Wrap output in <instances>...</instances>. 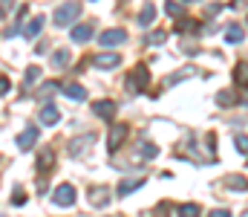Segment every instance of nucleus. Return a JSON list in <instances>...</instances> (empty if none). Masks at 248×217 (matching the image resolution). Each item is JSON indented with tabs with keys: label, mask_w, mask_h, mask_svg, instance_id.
Instances as JSON below:
<instances>
[{
	"label": "nucleus",
	"mask_w": 248,
	"mask_h": 217,
	"mask_svg": "<svg viewBox=\"0 0 248 217\" xmlns=\"http://www.w3.org/2000/svg\"><path fill=\"white\" fill-rule=\"evenodd\" d=\"M78 15H81V3L66 0V3H61V6L55 9V26H69Z\"/></svg>",
	"instance_id": "1"
},
{
	"label": "nucleus",
	"mask_w": 248,
	"mask_h": 217,
	"mask_svg": "<svg viewBox=\"0 0 248 217\" xmlns=\"http://www.w3.org/2000/svg\"><path fill=\"white\" fill-rule=\"evenodd\" d=\"M147 81H150V72H147L144 64H139V67H133V72L127 75V90L130 93H141L147 87Z\"/></svg>",
	"instance_id": "2"
},
{
	"label": "nucleus",
	"mask_w": 248,
	"mask_h": 217,
	"mask_svg": "<svg viewBox=\"0 0 248 217\" xmlns=\"http://www.w3.org/2000/svg\"><path fill=\"white\" fill-rule=\"evenodd\" d=\"M52 203H55V206H61V209H66V206H72V203H75V188H72L69 183H63V185H58V188L52 191Z\"/></svg>",
	"instance_id": "3"
},
{
	"label": "nucleus",
	"mask_w": 248,
	"mask_h": 217,
	"mask_svg": "<svg viewBox=\"0 0 248 217\" xmlns=\"http://www.w3.org/2000/svg\"><path fill=\"white\" fill-rule=\"evenodd\" d=\"M124 41H127V32H124V29H104V32H101V38H98V44H101V47H107V50L119 47V44H124Z\"/></svg>",
	"instance_id": "4"
},
{
	"label": "nucleus",
	"mask_w": 248,
	"mask_h": 217,
	"mask_svg": "<svg viewBox=\"0 0 248 217\" xmlns=\"http://www.w3.org/2000/svg\"><path fill=\"white\" fill-rule=\"evenodd\" d=\"M38 136H41V131H38L35 125H26V128H23V134H17V148H20V150H29V148H35Z\"/></svg>",
	"instance_id": "5"
},
{
	"label": "nucleus",
	"mask_w": 248,
	"mask_h": 217,
	"mask_svg": "<svg viewBox=\"0 0 248 217\" xmlns=\"http://www.w3.org/2000/svg\"><path fill=\"white\" fill-rule=\"evenodd\" d=\"M90 145H95V134H84V136L72 139V142H69V156H84Z\"/></svg>",
	"instance_id": "6"
},
{
	"label": "nucleus",
	"mask_w": 248,
	"mask_h": 217,
	"mask_svg": "<svg viewBox=\"0 0 248 217\" xmlns=\"http://www.w3.org/2000/svg\"><path fill=\"white\" fill-rule=\"evenodd\" d=\"M98 70H113V67H119L122 64V58L116 55V52H101V55H95V58H90Z\"/></svg>",
	"instance_id": "7"
},
{
	"label": "nucleus",
	"mask_w": 248,
	"mask_h": 217,
	"mask_svg": "<svg viewBox=\"0 0 248 217\" xmlns=\"http://www.w3.org/2000/svg\"><path fill=\"white\" fill-rule=\"evenodd\" d=\"M93 113H95L98 119H104V122H110V119L116 116V104H113L110 99H101V101H95V104H93Z\"/></svg>",
	"instance_id": "8"
},
{
	"label": "nucleus",
	"mask_w": 248,
	"mask_h": 217,
	"mask_svg": "<svg viewBox=\"0 0 248 217\" xmlns=\"http://www.w3.org/2000/svg\"><path fill=\"white\" fill-rule=\"evenodd\" d=\"M127 139V125H119V128H113L110 131V136H107V150L110 153H116V148Z\"/></svg>",
	"instance_id": "9"
},
{
	"label": "nucleus",
	"mask_w": 248,
	"mask_h": 217,
	"mask_svg": "<svg viewBox=\"0 0 248 217\" xmlns=\"http://www.w3.org/2000/svg\"><path fill=\"white\" fill-rule=\"evenodd\" d=\"M90 203H93V206H98V209H104V206L110 203V188H107V185L90 188Z\"/></svg>",
	"instance_id": "10"
},
{
	"label": "nucleus",
	"mask_w": 248,
	"mask_h": 217,
	"mask_svg": "<svg viewBox=\"0 0 248 217\" xmlns=\"http://www.w3.org/2000/svg\"><path fill=\"white\" fill-rule=\"evenodd\" d=\"M75 44H87L90 38H93V23H78V26H72V35H69Z\"/></svg>",
	"instance_id": "11"
},
{
	"label": "nucleus",
	"mask_w": 248,
	"mask_h": 217,
	"mask_svg": "<svg viewBox=\"0 0 248 217\" xmlns=\"http://www.w3.org/2000/svg\"><path fill=\"white\" fill-rule=\"evenodd\" d=\"M61 122V113H58V107L49 101V104H44L41 107V125H58Z\"/></svg>",
	"instance_id": "12"
},
{
	"label": "nucleus",
	"mask_w": 248,
	"mask_h": 217,
	"mask_svg": "<svg viewBox=\"0 0 248 217\" xmlns=\"http://www.w3.org/2000/svg\"><path fill=\"white\" fill-rule=\"evenodd\" d=\"M61 93L66 99H72V101H87V90H84L81 84H63Z\"/></svg>",
	"instance_id": "13"
},
{
	"label": "nucleus",
	"mask_w": 248,
	"mask_h": 217,
	"mask_svg": "<svg viewBox=\"0 0 248 217\" xmlns=\"http://www.w3.org/2000/svg\"><path fill=\"white\" fill-rule=\"evenodd\" d=\"M144 185V177H130V180H122L119 183V197H127L130 191H136V188H141Z\"/></svg>",
	"instance_id": "14"
},
{
	"label": "nucleus",
	"mask_w": 248,
	"mask_h": 217,
	"mask_svg": "<svg viewBox=\"0 0 248 217\" xmlns=\"http://www.w3.org/2000/svg\"><path fill=\"white\" fill-rule=\"evenodd\" d=\"M153 20H156V6H153V3H144V9L139 12V26H141V29H147Z\"/></svg>",
	"instance_id": "15"
},
{
	"label": "nucleus",
	"mask_w": 248,
	"mask_h": 217,
	"mask_svg": "<svg viewBox=\"0 0 248 217\" xmlns=\"http://www.w3.org/2000/svg\"><path fill=\"white\" fill-rule=\"evenodd\" d=\"M44 29V15H35L29 23H26V29H23V38H38V32Z\"/></svg>",
	"instance_id": "16"
},
{
	"label": "nucleus",
	"mask_w": 248,
	"mask_h": 217,
	"mask_svg": "<svg viewBox=\"0 0 248 217\" xmlns=\"http://www.w3.org/2000/svg\"><path fill=\"white\" fill-rule=\"evenodd\" d=\"M243 38H246V32H243V26H240V23L225 26V41H228V44H243Z\"/></svg>",
	"instance_id": "17"
},
{
	"label": "nucleus",
	"mask_w": 248,
	"mask_h": 217,
	"mask_svg": "<svg viewBox=\"0 0 248 217\" xmlns=\"http://www.w3.org/2000/svg\"><path fill=\"white\" fill-rule=\"evenodd\" d=\"M52 162H55V153L46 148V150H41L38 153V174H46V168H52Z\"/></svg>",
	"instance_id": "18"
},
{
	"label": "nucleus",
	"mask_w": 248,
	"mask_h": 217,
	"mask_svg": "<svg viewBox=\"0 0 248 217\" xmlns=\"http://www.w3.org/2000/svg\"><path fill=\"white\" fill-rule=\"evenodd\" d=\"M234 84L237 87H248V61H240L234 67Z\"/></svg>",
	"instance_id": "19"
},
{
	"label": "nucleus",
	"mask_w": 248,
	"mask_h": 217,
	"mask_svg": "<svg viewBox=\"0 0 248 217\" xmlns=\"http://www.w3.org/2000/svg\"><path fill=\"white\" fill-rule=\"evenodd\" d=\"M193 72H196L193 67H182L179 72H173V75H168V78H165V87H173V84H179L182 78H190Z\"/></svg>",
	"instance_id": "20"
},
{
	"label": "nucleus",
	"mask_w": 248,
	"mask_h": 217,
	"mask_svg": "<svg viewBox=\"0 0 248 217\" xmlns=\"http://www.w3.org/2000/svg\"><path fill=\"white\" fill-rule=\"evenodd\" d=\"M38 78H41V67H29V70L23 72V93H26V90H32Z\"/></svg>",
	"instance_id": "21"
},
{
	"label": "nucleus",
	"mask_w": 248,
	"mask_h": 217,
	"mask_svg": "<svg viewBox=\"0 0 248 217\" xmlns=\"http://www.w3.org/2000/svg\"><path fill=\"white\" fill-rule=\"evenodd\" d=\"M52 64H55L58 70H63V67L69 64V50H55V55H52Z\"/></svg>",
	"instance_id": "22"
},
{
	"label": "nucleus",
	"mask_w": 248,
	"mask_h": 217,
	"mask_svg": "<svg viewBox=\"0 0 248 217\" xmlns=\"http://www.w3.org/2000/svg\"><path fill=\"white\" fill-rule=\"evenodd\" d=\"M225 185H228V188H234V191H246L248 180H246V177H228V180H225Z\"/></svg>",
	"instance_id": "23"
},
{
	"label": "nucleus",
	"mask_w": 248,
	"mask_h": 217,
	"mask_svg": "<svg viewBox=\"0 0 248 217\" xmlns=\"http://www.w3.org/2000/svg\"><path fill=\"white\" fill-rule=\"evenodd\" d=\"M176 215L179 217H199V206L196 203H185V206L176 209Z\"/></svg>",
	"instance_id": "24"
},
{
	"label": "nucleus",
	"mask_w": 248,
	"mask_h": 217,
	"mask_svg": "<svg viewBox=\"0 0 248 217\" xmlns=\"http://www.w3.org/2000/svg\"><path fill=\"white\" fill-rule=\"evenodd\" d=\"M139 153H141L144 159H156V156H159V148H156L153 142H144L141 148H139Z\"/></svg>",
	"instance_id": "25"
},
{
	"label": "nucleus",
	"mask_w": 248,
	"mask_h": 217,
	"mask_svg": "<svg viewBox=\"0 0 248 217\" xmlns=\"http://www.w3.org/2000/svg\"><path fill=\"white\" fill-rule=\"evenodd\" d=\"M165 9H168V15H170V17H176V20L182 17V6H179V3H173V0H168V3H165Z\"/></svg>",
	"instance_id": "26"
},
{
	"label": "nucleus",
	"mask_w": 248,
	"mask_h": 217,
	"mask_svg": "<svg viewBox=\"0 0 248 217\" xmlns=\"http://www.w3.org/2000/svg\"><path fill=\"white\" fill-rule=\"evenodd\" d=\"M165 41H168V32H153V35L147 38V44H150V47H162Z\"/></svg>",
	"instance_id": "27"
},
{
	"label": "nucleus",
	"mask_w": 248,
	"mask_h": 217,
	"mask_svg": "<svg viewBox=\"0 0 248 217\" xmlns=\"http://www.w3.org/2000/svg\"><path fill=\"white\" fill-rule=\"evenodd\" d=\"M234 145H237L240 153H248V136L246 134H237V136H234Z\"/></svg>",
	"instance_id": "28"
},
{
	"label": "nucleus",
	"mask_w": 248,
	"mask_h": 217,
	"mask_svg": "<svg viewBox=\"0 0 248 217\" xmlns=\"http://www.w3.org/2000/svg\"><path fill=\"white\" fill-rule=\"evenodd\" d=\"M12 203H15V206H23V203H26V197H23V185H15V191H12Z\"/></svg>",
	"instance_id": "29"
},
{
	"label": "nucleus",
	"mask_w": 248,
	"mask_h": 217,
	"mask_svg": "<svg viewBox=\"0 0 248 217\" xmlns=\"http://www.w3.org/2000/svg\"><path fill=\"white\" fill-rule=\"evenodd\" d=\"M217 104H219V107H228V104H231V93H219V96H217Z\"/></svg>",
	"instance_id": "30"
},
{
	"label": "nucleus",
	"mask_w": 248,
	"mask_h": 217,
	"mask_svg": "<svg viewBox=\"0 0 248 217\" xmlns=\"http://www.w3.org/2000/svg\"><path fill=\"white\" fill-rule=\"evenodd\" d=\"M9 90H12V81H9L6 75H0V96H6Z\"/></svg>",
	"instance_id": "31"
},
{
	"label": "nucleus",
	"mask_w": 248,
	"mask_h": 217,
	"mask_svg": "<svg viewBox=\"0 0 248 217\" xmlns=\"http://www.w3.org/2000/svg\"><path fill=\"white\" fill-rule=\"evenodd\" d=\"M12 3H15V0H0V17H3V15L12 9Z\"/></svg>",
	"instance_id": "32"
},
{
	"label": "nucleus",
	"mask_w": 248,
	"mask_h": 217,
	"mask_svg": "<svg viewBox=\"0 0 248 217\" xmlns=\"http://www.w3.org/2000/svg\"><path fill=\"white\" fill-rule=\"evenodd\" d=\"M208 217H231V212L228 209H217V212H211Z\"/></svg>",
	"instance_id": "33"
},
{
	"label": "nucleus",
	"mask_w": 248,
	"mask_h": 217,
	"mask_svg": "<svg viewBox=\"0 0 248 217\" xmlns=\"http://www.w3.org/2000/svg\"><path fill=\"white\" fill-rule=\"evenodd\" d=\"M240 90H243V93H240V101L248 107V90H246V87H240Z\"/></svg>",
	"instance_id": "34"
},
{
	"label": "nucleus",
	"mask_w": 248,
	"mask_h": 217,
	"mask_svg": "<svg viewBox=\"0 0 248 217\" xmlns=\"http://www.w3.org/2000/svg\"><path fill=\"white\" fill-rule=\"evenodd\" d=\"M185 3H199V0H185Z\"/></svg>",
	"instance_id": "35"
},
{
	"label": "nucleus",
	"mask_w": 248,
	"mask_h": 217,
	"mask_svg": "<svg viewBox=\"0 0 248 217\" xmlns=\"http://www.w3.org/2000/svg\"><path fill=\"white\" fill-rule=\"evenodd\" d=\"M0 217H6V215H0Z\"/></svg>",
	"instance_id": "36"
},
{
	"label": "nucleus",
	"mask_w": 248,
	"mask_h": 217,
	"mask_svg": "<svg viewBox=\"0 0 248 217\" xmlns=\"http://www.w3.org/2000/svg\"><path fill=\"white\" fill-rule=\"evenodd\" d=\"M246 20H248V17H246Z\"/></svg>",
	"instance_id": "37"
}]
</instances>
